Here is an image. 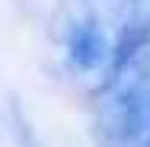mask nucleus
Returning a JSON list of instances; mask_svg holds the SVG:
<instances>
[{"label": "nucleus", "instance_id": "1", "mask_svg": "<svg viewBox=\"0 0 150 147\" xmlns=\"http://www.w3.org/2000/svg\"><path fill=\"white\" fill-rule=\"evenodd\" d=\"M150 134V45L105 87L93 121L99 147H131Z\"/></svg>", "mask_w": 150, "mask_h": 147}, {"label": "nucleus", "instance_id": "2", "mask_svg": "<svg viewBox=\"0 0 150 147\" xmlns=\"http://www.w3.org/2000/svg\"><path fill=\"white\" fill-rule=\"evenodd\" d=\"M64 55H67L74 70H83V74L105 70V64L112 58V42H109L105 26L96 16L74 19L67 35H64Z\"/></svg>", "mask_w": 150, "mask_h": 147}, {"label": "nucleus", "instance_id": "3", "mask_svg": "<svg viewBox=\"0 0 150 147\" xmlns=\"http://www.w3.org/2000/svg\"><path fill=\"white\" fill-rule=\"evenodd\" d=\"M141 147H150V134H147V138H144V141H141Z\"/></svg>", "mask_w": 150, "mask_h": 147}]
</instances>
